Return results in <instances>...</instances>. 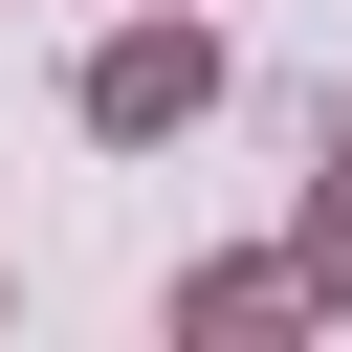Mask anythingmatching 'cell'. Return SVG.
Segmentation results:
<instances>
[{
    "label": "cell",
    "mask_w": 352,
    "mask_h": 352,
    "mask_svg": "<svg viewBox=\"0 0 352 352\" xmlns=\"http://www.w3.org/2000/svg\"><path fill=\"white\" fill-rule=\"evenodd\" d=\"M220 110V22H110L88 44V132L110 154H154V132H198Z\"/></svg>",
    "instance_id": "1"
},
{
    "label": "cell",
    "mask_w": 352,
    "mask_h": 352,
    "mask_svg": "<svg viewBox=\"0 0 352 352\" xmlns=\"http://www.w3.org/2000/svg\"><path fill=\"white\" fill-rule=\"evenodd\" d=\"M286 264H308V308L352 286V154H330V198H308V242H286Z\"/></svg>",
    "instance_id": "3"
},
{
    "label": "cell",
    "mask_w": 352,
    "mask_h": 352,
    "mask_svg": "<svg viewBox=\"0 0 352 352\" xmlns=\"http://www.w3.org/2000/svg\"><path fill=\"white\" fill-rule=\"evenodd\" d=\"M330 154H352V88H330Z\"/></svg>",
    "instance_id": "4"
},
{
    "label": "cell",
    "mask_w": 352,
    "mask_h": 352,
    "mask_svg": "<svg viewBox=\"0 0 352 352\" xmlns=\"http://www.w3.org/2000/svg\"><path fill=\"white\" fill-rule=\"evenodd\" d=\"M176 308H198V330H286V308H308V264H198Z\"/></svg>",
    "instance_id": "2"
}]
</instances>
